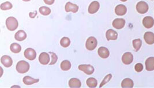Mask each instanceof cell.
I'll list each match as a JSON object with an SVG mask.
<instances>
[{
	"mask_svg": "<svg viewBox=\"0 0 154 88\" xmlns=\"http://www.w3.org/2000/svg\"><path fill=\"white\" fill-rule=\"evenodd\" d=\"M16 70L20 74H24L30 70V64L25 61H20L16 64Z\"/></svg>",
	"mask_w": 154,
	"mask_h": 88,
	"instance_id": "6da1fadb",
	"label": "cell"
},
{
	"mask_svg": "<svg viewBox=\"0 0 154 88\" xmlns=\"http://www.w3.org/2000/svg\"><path fill=\"white\" fill-rule=\"evenodd\" d=\"M6 26L8 30L13 31L17 28L19 23L16 18L13 17H9L6 20Z\"/></svg>",
	"mask_w": 154,
	"mask_h": 88,
	"instance_id": "7a4b0ae2",
	"label": "cell"
},
{
	"mask_svg": "<svg viewBox=\"0 0 154 88\" xmlns=\"http://www.w3.org/2000/svg\"><path fill=\"white\" fill-rule=\"evenodd\" d=\"M98 45V41L95 37L91 36L88 38L86 41L85 47L89 51H93L95 50Z\"/></svg>",
	"mask_w": 154,
	"mask_h": 88,
	"instance_id": "3957f363",
	"label": "cell"
},
{
	"mask_svg": "<svg viewBox=\"0 0 154 88\" xmlns=\"http://www.w3.org/2000/svg\"><path fill=\"white\" fill-rule=\"evenodd\" d=\"M148 5L144 1H140L136 5V10L140 14H144L148 10Z\"/></svg>",
	"mask_w": 154,
	"mask_h": 88,
	"instance_id": "277c9868",
	"label": "cell"
},
{
	"mask_svg": "<svg viewBox=\"0 0 154 88\" xmlns=\"http://www.w3.org/2000/svg\"><path fill=\"white\" fill-rule=\"evenodd\" d=\"M24 55L26 59L30 61H33L37 57V53L34 49L28 48L25 50L24 53Z\"/></svg>",
	"mask_w": 154,
	"mask_h": 88,
	"instance_id": "5b68a950",
	"label": "cell"
},
{
	"mask_svg": "<svg viewBox=\"0 0 154 88\" xmlns=\"http://www.w3.org/2000/svg\"><path fill=\"white\" fill-rule=\"evenodd\" d=\"M78 69L87 75H91L94 72V68L90 64H80L78 66Z\"/></svg>",
	"mask_w": 154,
	"mask_h": 88,
	"instance_id": "8992f818",
	"label": "cell"
},
{
	"mask_svg": "<svg viewBox=\"0 0 154 88\" xmlns=\"http://www.w3.org/2000/svg\"><path fill=\"white\" fill-rule=\"evenodd\" d=\"M50 55L47 53H42L39 56V61L40 64L46 65L50 62Z\"/></svg>",
	"mask_w": 154,
	"mask_h": 88,
	"instance_id": "52a82bcc",
	"label": "cell"
},
{
	"mask_svg": "<svg viewBox=\"0 0 154 88\" xmlns=\"http://www.w3.org/2000/svg\"><path fill=\"white\" fill-rule=\"evenodd\" d=\"M99 8H100L99 3L98 1H93L89 5V7L88 9V13L90 14H94L98 11Z\"/></svg>",
	"mask_w": 154,
	"mask_h": 88,
	"instance_id": "ba28073f",
	"label": "cell"
},
{
	"mask_svg": "<svg viewBox=\"0 0 154 88\" xmlns=\"http://www.w3.org/2000/svg\"><path fill=\"white\" fill-rule=\"evenodd\" d=\"M143 24L147 29L151 28L154 25V18L151 16H146L143 20Z\"/></svg>",
	"mask_w": 154,
	"mask_h": 88,
	"instance_id": "9c48e42d",
	"label": "cell"
},
{
	"mask_svg": "<svg viewBox=\"0 0 154 88\" xmlns=\"http://www.w3.org/2000/svg\"><path fill=\"white\" fill-rule=\"evenodd\" d=\"M133 56L132 54L129 52L125 53L122 56V62H123V64L126 65L130 64L133 62Z\"/></svg>",
	"mask_w": 154,
	"mask_h": 88,
	"instance_id": "30bf717a",
	"label": "cell"
},
{
	"mask_svg": "<svg viewBox=\"0 0 154 88\" xmlns=\"http://www.w3.org/2000/svg\"><path fill=\"white\" fill-rule=\"evenodd\" d=\"M112 25L116 29L121 30L123 28L125 25V20L123 18H116L113 21Z\"/></svg>",
	"mask_w": 154,
	"mask_h": 88,
	"instance_id": "8fae6325",
	"label": "cell"
},
{
	"mask_svg": "<svg viewBox=\"0 0 154 88\" xmlns=\"http://www.w3.org/2000/svg\"><path fill=\"white\" fill-rule=\"evenodd\" d=\"M1 62L5 67H10L13 64V60L8 55H3L1 58Z\"/></svg>",
	"mask_w": 154,
	"mask_h": 88,
	"instance_id": "7c38bea8",
	"label": "cell"
},
{
	"mask_svg": "<svg viewBox=\"0 0 154 88\" xmlns=\"http://www.w3.org/2000/svg\"><path fill=\"white\" fill-rule=\"evenodd\" d=\"M65 9V11L67 12H72L73 13H75L78 10V7L76 4H72L70 2H68L66 4Z\"/></svg>",
	"mask_w": 154,
	"mask_h": 88,
	"instance_id": "4fadbf2b",
	"label": "cell"
},
{
	"mask_svg": "<svg viewBox=\"0 0 154 88\" xmlns=\"http://www.w3.org/2000/svg\"><path fill=\"white\" fill-rule=\"evenodd\" d=\"M127 8L124 5H118L115 8V13L118 16H123L126 13Z\"/></svg>",
	"mask_w": 154,
	"mask_h": 88,
	"instance_id": "5bb4252c",
	"label": "cell"
},
{
	"mask_svg": "<svg viewBox=\"0 0 154 88\" xmlns=\"http://www.w3.org/2000/svg\"><path fill=\"white\" fill-rule=\"evenodd\" d=\"M144 39L148 44H153L154 43V33L151 32H146L144 35Z\"/></svg>",
	"mask_w": 154,
	"mask_h": 88,
	"instance_id": "9a60e30c",
	"label": "cell"
},
{
	"mask_svg": "<svg viewBox=\"0 0 154 88\" xmlns=\"http://www.w3.org/2000/svg\"><path fill=\"white\" fill-rule=\"evenodd\" d=\"M106 37L108 41L116 40L118 38V33L113 30L110 29V30H108L106 33Z\"/></svg>",
	"mask_w": 154,
	"mask_h": 88,
	"instance_id": "2e32d148",
	"label": "cell"
},
{
	"mask_svg": "<svg viewBox=\"0 0 154 88\" xmlns=\"http://www.w3.org/2000/svg\"><path fill=\"white\" fill-rule=\"evenodd\" d=\"M98 55L103 59H106L110 55V52L108 48L105 47H100L98 50Z\"/></svg>",
	"mask_w": 154,
	"mask_h": 88,
	"instance_id": "e0dca14e",
	"label": "cell"
},
{
	"mask_svg": "<svg viewBox=\"0 0 154 88\" xmlns=\"http://www.w3.org/2000/svg\"><path fill=\"white\" fill-rule=\"evenodd\" d=\"M146 69L147 71L154 70V57H150L147 59Z\"/></svg>",
	"mask_w": 154,
	"mask_h": 88,
	"instance_id": "ac0fdd59",
	"label": "cell"
},
{
	"mask_svg": "<svg viewBox=\"0 0 154 88\" xmlns=\"http://www.w3.org/2000/svg\"><path fill=\"white\" fill-rule=\"evenodd\" d=\"M27 38V34L23 30H19L16 32L15 35V38L19 41H22L25 40Z\"/></svg>",
	"mask_w": 154,
	"mask_h": 88,
	"instance_id": "d6986e66",
	"label": "cell"
},
{
	"mask_svg": "<svg viewBox=\"0 0 154 88\" xmlns=\"http://www.w3.org/2000/svg\"><path fill=\"white\" fill-rule=\"evenodd\" d=\"M69 86L70 88H80L81 86V81L76 78H71L69 81Z\"/></svg>",
	"mask_w": 154,
	"mask_h": 88,
	"instance_id": "ffe728a7",
	"label": "cell"
},
{
	"mask_svg": "<svg viewBox=\"0 0 154 88\" xmlns=\"http://www.w3.org/2000/svg\"><path fill=\"white\" fill-rule=\"evenodd\" d=\"M39 81V79H35L30 76H25L23 79L24 84L26 85H31L34 84L38 82Z\"/></svg>",
	"mask_w": 154,
	"mask_h": 88,
	"instance_id": "44dd1931",
	"label": "cell"
},
{
	"mask_svg": "<svg viewBox=\"0 0 154 88\" xmlns=\"http://www.w3.org/2000/svg\"><path fill=\"white\" fill-rule=\"evenodd\" d=\"M134 86L133 81L130 78L124 79L121 83L122 88H133Z\"/></svg>",
	"mask_w": 154,
	"mask_h": 88,
	"instance_id": "7402d4cb",
	"label": "cell"
},
{
	"mask_svg": "<svg viewBox=\"0 0 154 88\" xmlns=\"http://www.w3.org/2000/svg\"><path fill=\"white\" fill-rule=\"evenodd\" d=\"M10 51L15 53V54H17V53H19L21 50H22V47L20 44L16 43H12L10 46Z\"/></svg>",
	"mask_w": 154,
	"mask_h": 88,
	"instance_id": "603a6c76",
	"label": "cell"
},
{
	"mask_svg": "<svg viewBox=\"0 0 154 88\" xmlns=\"http://www.w3.org/2000/svg\"><path fill=\"white\" fill-rule=\"evenodd\" d=\"M86 82H87V85L89 88H96L98 85L97 80L93 77H90L88 78Z\"/></svg>",
	"mask_w": 154,
	"mask_h": 88,
	"instance_id": "cb8c5ba5",
	"label": "cell"
},
{
	"mask_svg": "<svg viewBox=\"0 0 154 88\" xmlns=\"http://www.w3.org/2000/svg\"><path fill=\"white\" fill-rule=\"evenodd\" d=\"M61 69L63 71H68L71 67V64L69 61L65 60L63 61L61 64Z\"/></svg>",
	"mask_w": 154,
	"mask_h": 88,
	"instance_id": "d4e9b609",
	"label": "cell"
},
{
	"mask_svg": "<svg viewBox=\"0 0 154 88\" xmlns=\"http://www.w3.org/2000/svg\"><path fill=\"white\" fill-rule=\"evenodd\" d=\"M40 13L43 16H48L51 13V9L46 7H42L39 8Z\"/></svg>",
	"mask_w": 154,
	"mask_h": 88,
	"instance_id": "484cf974",
	"label": "cell"
},
{
	"mask_svg": "<svg viewBox=\"0 0 154 88\" xmlns=\"http://www.w3.org/2000/svg\"><path fill=\"white\" fill-rule=\"evenodd\" d=\"M142 45V41L140 39H136L133 40V46L136 51H138Z\"/></svg>",
	"mask_w": 154,
	"mask_h": 88,
	"instance_id": "4316f807",
	"label": "cell"
},
{
	"mask_svg": "<svg viewBox=\"0 0 154 88\" xmlns=\"http://www.w3.org/2000/svg\"><path fill=\"white\" fill-rule=\"evenodd\" d=\"M60 44L63 47L67 48L70 44V40L67 37H64L60 40Z\"/></svg>",
	"mask_w": 154,
	"mask_h": 88,
	"instance_id": "83f0119b",
	"label": "cell"
},
{
	"mask_svg": "<svg viewBox=\"0 0 154 88\" xmlns=\"http://www.w3.org/2000/svg\"><path fill=\"white\" fill-rule=\"evenodd\" d=\"M13 7V5L12 4L9 2H4L2 3L1 6H0V8L2 10H9V9H11Z\"/></svg>",
	"mask_w": 154,
	"mask_h": 88,
	"instance_id": "f1b7e54d",
	"label": "cell"
},
{
	"mask_svg": "<svg viewBox=\"0 0 154 88\" xmlns=\"http://www.w3.org/2000/svg\"><path fill=\"white\" fill-rule=\"evenodd\" d=\"M111 77H112V75H111V74H108V75H106L105 77V78L103 79V80L102 81V82H101L99 87L102 88L103 86H104L106 83H108V81H110V80L111 78Z\"/></svg>",
	"mask_w": 154,
	"mask_h": 88,
	"instance_id": "f546056e",
	"label": "cell"
},
{
	"mask_svg": "<svg viewBox=\"0 0 154 88\" xmlns=\"http://www.w3.org/2000/svg\"><path fill=\"white\" fill-rule=\"evenodd\" d=\"M50 54H51L52 55V60L50 62V65H52V64H54L57 62V60H58V56H57V55L54 53H52V52H50L49 53Z\"/></svg>",
	"mask_w": 154,
	"mask_h": 88,
	"instance_id": "4dcf8cb0",
	"label": "cell"
},
{
	"mask_svg": "<svg viewBox=\"0 0 154 88\" xmlns=\"http://www.w3.org/2000/svg\"><path fill=\"white\" fill-rule=\"evenodd\" d=\"M135 69L136 72H141L143 70V65L140 63L137 64L135 66Z\"/></svg>",
	"mask_w": 154,
	"mask_h": 88,
	"instance_id": "1f68e13d",
	"label": "cell"
},
{
	"mask_svg": "<svg viewBox=\"0 0 154 88\" xmlns=\"http://www.w3.org/2000/svg\"><path fill=\"white\" fill-rule=\"evenodd\" d=\"M43 1L46 4L49 5H53L55 1V0H43Z\"/></svg>",
	"mask_w": 154,
	"mask_h": 88,
	"instance_id": "d6a6232c",
	"label": "cell"
},
{
	"mask_svg": "<svg viewBox=\"0 0 154 88\" xmlns=\"http://www.w3.org/2000/svg\"><path fill=\"white\" fill-rule=\"evenodd\" d=\"M23 1H25V2H28V1H31V0H23Z\"/></svg>",
	"mask_w": 154,
	"mask_h": 88,
	"instance_id": "836d02e7",
	"label": "cell"
},
{
	"mask_svg": "<svg viewBox=\"0 0 154 88\" xmlns=\"http://www.w3.org/2000/svg\"><path fill=\"white\" fill-rule=\"evenodd\" d=\"M120 1H123V2H125V1H126L127 0H120Z\"/></svg>",
	"mask_w": 154,
	"mask_h": 88,
	"instance_id": "e575fe53",
	"label": "cell"
},
{
	"mask_svg": "<svg viewBox=\"0 0 154 88\" xmlns=\"http://www.w3.org/2000/svg\"><path fill=\"white\" fill-rule=\"evenodd\" d=\"M152 1H153V0H152Z\"/></svg>",
	"mask_w": 154,
	"mask_h": 88,
	"instance_id": "d590c367",
	"label": "cell"
}]
</instances>
